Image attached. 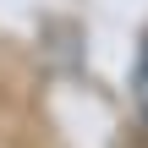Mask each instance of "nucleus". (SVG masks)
I'll list each match as a JSON object with an SVG mask.
<instances>
[{
    "label": "nucleus",
    "mask_w": 148,
    "mask_h": 148,
    "mask_svg": "<svg viewBox=\"0 0 148 148\" xmlns=\"http://www.w3.org/2000/svg\"><path fill=\"white\" fill-rule=\"evenodd\" d=\"M132 82H137V99L148 104V38H143V55H137V71H132Z\"/></svg>",
    "instance_id": "f257e3e1"
}]
</instances>
